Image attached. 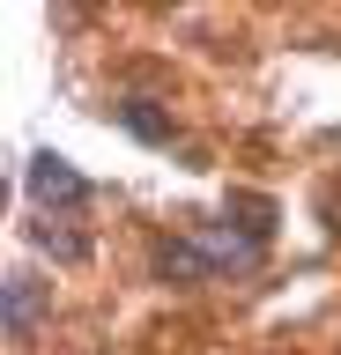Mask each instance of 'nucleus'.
I'll return each instance as SVG.
<instances>
[{
  "instance_id": "obj_2",
  "label": "nucleus",
  "mask_w": 341,
  "mask_h": 355,
  "mask_svg": "<svg viewBox=\"0 0 341 355\" xmlns=\"http://www.w3.org/2000/svg\"><path fill=\"white\" fill-rule=\"evenodd\" d=\"M30 200H38V207H82V200H90V178L74 171L67 155H30Z\"/></svg>"
},
{
  "instance_id": "obj_1",
  "label": "nucleus",
  "mask_w": 341,
  "mask_h": 355,
  "mask_svg": "<svg viewBox=\"0 0 341 355\" xmlns=\"http://www.w3.org/2000/svg\"><path fill=\"white\" fill-rule=\"evenodd\" d=\"M260 230H230V222H193L185 237H171L156 252L163 282H215V274H245L260 266Z\"/></svg>"
},
{
  "instance_id": "obj_3",
  "label": "nucleus",
  "mask_w": 341,
  "mask_h": 355,
  "mask_svg": "<svg viewBox=\"0 0 341 355\" xmlns=\"http://www.w3.org/2000/svg\"><path fill=\"white\" fill-rule=\"evenodd\" d=\"M30 333H38V282L8 274V340H30Z\"/></svg>"
}]
</instances>
